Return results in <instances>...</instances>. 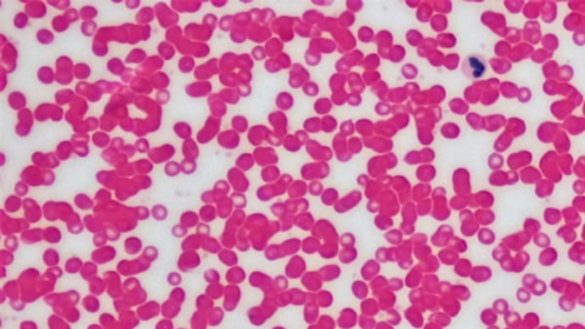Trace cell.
Listing matches in <instances>:
<instances>
[{
    "label": "cell",
    "instance_id": "cell-1",
    "mask_svg": "<svg viewBox=\"0 0 585 329\" xmlns=\"http://www.w3.org/2000/svg\"><path fill=\"white\" fill-rule=\"evenodd\" d=\"M470 66H472V71H473L474 77H480V76L483 74V71H485V66H483V63L480 62L479 60L475 58H470Z\"/></svg>",
    "mask_w": 585,
    "mask_h": 329
}]
</instances>
